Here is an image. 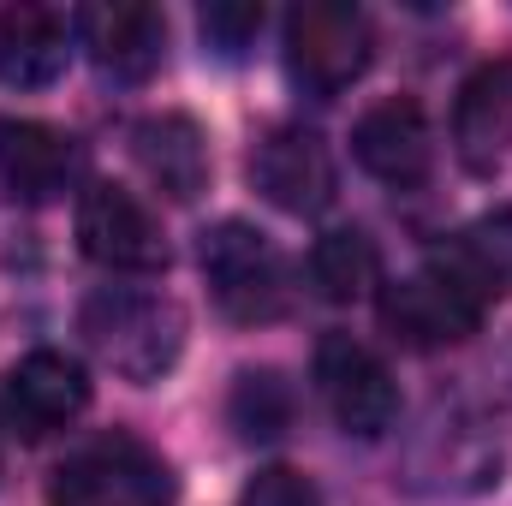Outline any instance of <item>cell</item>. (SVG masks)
Returning <instances> with one entry per match:
<instances>
[{
	"mask_svg": "<svg viewBox=\"0 0 512 506\" xmlns=\"http://www.w3.org/2000/svg\"><path fill=\"white\" fill-rule=\"evenodd\" d=\"M78 245L108 274H161L167 268L161 221L120 185H90L78 197Z\"/></svg>",
	"mask_w": 512,
	"mask_h": 506,
	"instance_id": "obj_11",
	"label": "cell"
},
{
	"mask_svg": "<svg viewBox=\"0 0 512 506\" xmlns=\"http://www.w3.org/2000/svg\"><path fill=\"white\" fill-rule=\"evenodd\" d=\"M251 179L256 191L286 209V215H322L340 191L334 149L310 126H268L251 149Z\"/></svg>",
	"mask_w": 512,
	"mask_h": 506,
	"instance_id": "obj_9",
	"label": "cell"
},
{
	"mask_svg": "<svg viewBox=\"0 0 512 506\" xmlns=\"http://www.w3.org/2000/svg\"><path fill=\"white\" fill-rule=\"evenodd\" d=\"M78 143L42 120H0V185L18 203H54L78 179Z\"/></svg>",
	"mask_w": 512,
	"mask_h": 506,
	"instance_id": "obj_15",
	"label": "cell"
},
{
	"mask_svg": "<svg viewBox=\"0 0 512 506\" xmlns=\"http://www.w3.org/2000/svg\"><path fill=\"white\" fill-rule=\"evenodd\" d=\"M495 471H501V447L489 441L483 417L435 399V411L417 423L405 447V483L423 495H471V489H489Z\"/></svg>",
	"mask_w": 512,
	"mask_h": 506,
	"instance_id": "obj_6",
	"label": "cell"
},
{
	"mask_svg": "<svg viewBox=\"0 0 512 506\" xmlns=\"http://www.w3.org/2000/svg\"><path fill=\"white\" fill-rule=\"evenodd\" d=\"M441 262H447L453 274H465L483 298L512 292V203L489 209V215H477V221L441 251Z\"/></svg>",
	"mask_w": 512,
	"mask_h": 506,
	"instance_id": "obj_18",
	"label": "cell"
},
{
	"mask_svg": "<svg viewBox=\"0 0 512 506\" xmlns=\"http://www.w3.org/2000/svg\"><path fill=\"white\" fill-rule=\"evenodd\" d=\"M90 405V376L78 358L66 352H30L6 370V387H0V417L12 435L24 441H48L60 429H72Z\"/></svg>",
	"mask_w": 512,
	"mask_h": 506,
	"instance_id": "obj_8",
	"label": "cell"
},
{
	"mask_svg": "<svg viewBox=\"0 0 512 506\" xmlns=\"http://www.w3.org/2000/svg\"><path fill=\"white\" fill-rule=\"evenodd\" d=\"M316 393H322L328 417L358 441L387 435L393 417H399L393 370L352 334H322V346H316Z\"/></svg>",
	"mask_w": 512,
	"mask_h": 506,
	"instance_id": "obj_7",
	"label": "cell"
},
{
	"mask_svg": "<svg viewBox=\"0 0 512 506\" xmlns=\"http://www.w3.org/2000/svg\"><path fill=\"white\" fill-rule=\"evenodd\" d=\"M48 506H173V471L149 441L114 429L54 471Z\"/></svg>",
	"mask_w": 512,
	"mask_h": 506,
	"instance_id": "obj_4",
	"label": "cell"
},
{
	"mask_svg": "<svg viewBox=\"0 0 512 506\" xmlns=\"http://www.w3.org/2000/svg\"><path fill=\"white\" fill-rule=\"evenodd\" d=\"M239 506H322V495H316V483H310V477H298V471L274 465V471H256Z\"/></svg>",
	"mask_w": 512,
	"mask_h": 506,
	"instance_id": "obj_21",
	"label": "cell"
},
{
	"mask_svg": "<svg viewBox=\"0 0 512 506\" xmlns=\"http://www.w3.org/2000/svg\"><path fill=\"white\" fill-rule=\"evenodd\" d=\"M310 286L328 304H358L382 286V256L364 227H334L310 245Z\"/></svg>",
	"mask_w": 512,
	"mask_h": 506,
	"instance_id": "obj_17",
	"label": "cell"
},
{
	"mask_svg": "<svg viewBox=\"0 0 512 506\" xmlns=\"http://www.w3.org/2000/svg\"><path fill=\"white\" fill-rule=\"evenodd\" d=\"M292 417H298V393L280 370H245L227 393V423L251 447H274L292 429Z\"/></svg>",
	"mask_w": 512,
	"mask_h": 506,
	"instance_id": "obj_19",
	"label": "cell"
},
{
	"mask_svg": "<svg viewBox=\"0 0 512 506\" xmlns=\"http://www.w3.org/2000/svg\"><path fill=\"white\" fill-rule=\"evenodd\" d=\"M72 18L42 6V0H18L0 12V84L6 90H48L66 60H72Z\"/></svg>",
	"mask_w": 512,
	"mask_h": 506,
	"instance_id": "obj_14",
	"label": "cell"
},
{
	"mask_svg": "<svg viewBox=\"0 0 512 506\" xmlns=\"http://www.w3.org/2000/svg\"><path fill=\"white\" fill-rule=\"evenodd\" d=\"M197 30H203V48L215 60H245L262 36V6L251 0H215L197 12Z\"/></svg>",
	"mask_w": 512,
	"mask_h": 506,
	"instance_id": "obj_20",
	"label": "cell"
},
{
	"mask_svg": "<svg viewBox=\"0 0 512 506\" xmlns=\"http://www.w3.org/2000/svg\"><path fill=\"white\" fill-rule=\"evenodd\" d=\"M280 54H286V78L310 96V102H334L346 96L370 60H376V30L370 12L352 0H304L286 12L280 24Z\"/></svg>",
	"mask_w": 512,
	"mask_h": 506,
	"instance_id": "obj_2",
	"label": "cell"
},
{
	"mask_svg": "<svg viewBox=\"0 0 512 506\" xmlns=\"http://www.w3.org/2000/svg\"><path fill=\"white\" fill-rule=\"evenodd\" d=\"M453 149L477 179L512 173V60H489L453 102Z\"/></svg>",
	"mask_w": 512,
	"mask_h": 506,
	"instance_id": "obj_12",
	"label": "cell"
},
{
	"mask_svg": "<svg viewBox=\"0 0 512 506\" xmlns=\"http://www.w3.org/2000/svg\"><path fill=\"white\" fill-rule=\"evenodd\" d=\"M131 155H137L143 179L161 197H173V203H191L209 185V143H203L197 120H185V114H149V120H137L131 126Z\"/></svg>",
	"mask_w": 512,
	"mask_h": 506,
	"instance_id": "obj_16",
	"label": "cell"
},
{
	"mask_svg": "<svg viewBox=\"0 0 512 506\" xmlns=\"http://www.w3.org/2000/svg\"><path fill=\"white\" fill-rule=\"evenodd\" d=\"M352 155L370 179L382 185H423L429 167H435V131H429V114L405 96L393 102H376L358 126H352Z\"/></svg>",
	"mask_w": 512,
	"mask_h": 506,
	"instance_id": "obj_13",
	"label": "cell"
},
{
	"mask_svg": "<svg viewBox=\"0 0 512 506\" xmlns=\"http://www.w3.org/2000/svg\"><path fill=\"white\" fill-rule=\"evenodd\" d=\"M84 346L126 381H161L185 352V310L167 292H137V286H102L84 298L78 316Z\"/></svg>",
	"mask_w": 512,
	"mask_h": 506,
	"instance_id": "obj_1",
	"label": "cell"
},
{
	"mask_svg": "<svg viewBox=\"0 0 512 506\" xmlns=\"http://www.w3.org/2000/svg\"><path fill=\"white\" fill-rule=\"evenodd\" d=\"M197 262H203V280H209V292H215L227 322L262 328V322H280L292 310V268H286V256L245 221L209 227L203 245H197Z\"/></svg>",
	"mask_w": 512,
	"mask_h": 506,
	"instance_id": "obj_3",
	"label": "cell"
},
{
	"mask_svg": "<svg viewBox=\"0 0 512 506\" xmlns=\"http://www.w3.org/2000/svg\"><path fill=\"white\" fill-rule=\"evenodd\" d=\"M78 48L96 60L102 78L114 84H149L167 60V18L143 0H102L72 12Z\"/></svg>",
	"mask_w": 512,
	"mask_h": 506,
	"instance_id": "obj_10",
	"label": "cell"
},
{
	"mask_svg": "<svg viewBox=\"0 0 512 506\" xmlns=\"http://www.w3.org/2000/svg\"><path fill=\"white\" fill-rule=\"evenodd\" d=\"M483 316H489V298L465 274H453L441 256L423 262L417 274L382 286V328L411 352L459 346V340H471L483 328Z\"/></svg>",
	"mask_w": 512,
	"mask_h": 506,
	"instance_id": "obj_5",
	"label": "cell"
}]
</instances>
